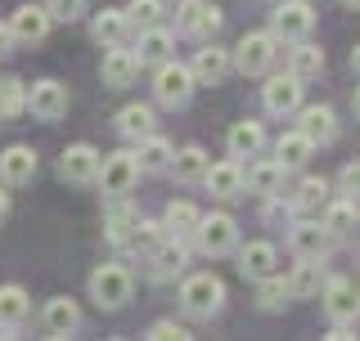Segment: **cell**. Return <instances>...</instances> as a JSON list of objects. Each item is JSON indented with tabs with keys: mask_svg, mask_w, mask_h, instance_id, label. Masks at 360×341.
<instances>
[{
	"mask_svg": "<svg viewBox=\"0 0 360 341\" xmlns=\"http://www.w3.org/2000/svg\"><path fill=\"white\" fill-rule=\"evenodd\" d=\"M225 301V283L217 274H189L180 283V305H185L189 319H212Z\"/></svg>",
	"mask_w": 360,
	"mask_h": 341,
	"instance_id": "6da1fadb",
	"label": "cell"
},
{
	"mask_svg": "<svg viewBox=\"0 0 360 341\" xmlns=\"http://www.w3.org/2000/svg\"><path fill=\"white\" fill-rule=\"evenodd\" d=\"M194 247L202 256H225V252H234V243H239V225H234V215H225V211H212V215H198V225H194Z\"/></svg>",
	"mask_w": 360,
	"mask_h": 341,
	"instance_id": "7a4b0ae2",
	"label": "cell"
},
{
	"mask_svg": "<svg viewBox=\"0 0 360 341\" xmlns=\"http://www.w3.org/2000/svg\"><path fill=\"white\" fill-rule=\"evenodd\" d=\"M279 59V41L270 36V32H248V36L230 50V63L239 67L243 76H262L270 72V63Z\"/></svg>",
	"mask_w": 360,
	"mask_h": 341,
	"instance_id": "3957f363",
	"label": "cell"
},
{
	"mask_svg": "<svg viewBox=\"0 0 360 341\" xmlns=\"http://www.w3.org/2000/svg\"><path fill=\"white\" fill-rule=\"evenodd\" d=\"M131 269L127 265H99L95 274H90V301L99 305V310H122V305L131 301Z\"/></svg>",
	"mask_w": 360,
	"mask_h": 341,
	"instance_id": "277c9868",
	"label": "cell"
},
{
	"mask_svg": "<svg viewBox=\"0 0 360 341\" xmlns=\"http://www.w3.org/2000/svg\"><path fill=\"white\" fill-rule=\"evenodd\" d=\"M153 95H158V104H167V108H185L189 95H194V72H189L185 63L162 59V67L153 72Z\"/></svg>",
	"mask_w": 360,
	"mask_h": 341,
	"instance_id": "5b68a950",
	"label": "cell"
},
{
	"mask_svg": "<svg viewBox=\"0 0 360 341\" xmlns=\"http://www.w3.org/2000/svg\"><path fill=\"white\" fill-rule=\"evenodd\" d=\"M99 189H104V198H127L135 189V180H140V162H135V153H108L104 162H99Z\"/></svg>",
	"mask_w": 360,
	"mask_h": 341,
	"instance_id": "8992f818",
	"label": "cell"
},
{
	"mask_svg": "<svg viewBox=\"0 0 360 341\" xmlns=\"http://www.w3.org/2000/svg\"><path fill=\"white\" fill-rule=\"evenodd\" d=\"M176 27L180 36H194V41H212L221 32V9L212 0H185L176 9Z\"/></svg>",
	"mask_w": 360,
	"mask_h": 341,
	"instance_id": "52a82bcc",
	"label": "cell"
},
{
	"mask_svg": "<svg viewBox=\"0 0 360 341\" xmlns=\"http://www.w3.org/2000/svg\"><path fill=\"white\" fill-rule=\"evenodd\" d=\"M315 27V9L307 0H284V5L270 14V36L275 41H302Z\"/></svg>",
	"mask_w": 360,
	"mask_h": 341,
	"instance_id": "ba28073f",
	"label": "cell"
},
{
	"mask_svg": "<svg viewBox=\"0 0 360 341\" xmlns=\"http://www.w3.org/2000/svg\"><path fill=\"white\" fill-rule=\"evenodd\" d=\"M68 104H72V95H68L63 81H37V86H27V112L37 121L68 117Z\"/></svg>",
	"mask_w": 360,
	"mask_h": 341,
	"instance_id": "9c48e42d",
	"label": "cell"
},
{
	"mask_svg": "<svg viewBox=\"0 0 360 341\" xmlns=\"http://www.w3.org/2000/svg\"><path fill=\"white\" fill-rule=\"evenodd\" d=\"M5 27L14 36V45H41L50 36V14H45V5H18Z\"/></svg>",
	"mask_w": 360,
	"mask_h": 341,
	"instance_id": "30bf717a",
	"label": "cell"
},
{
	"mask_svg": "<svg viewBox=\"0 0 360 341\" xmlns=\"http://www.w3.org/2000/svg\"><path fill=\"white\" fill-rule=\"evenodd\" d=\"M99 162H104V153H99L95 144H72V149L59 157V175L68 185H90V180L99 175Z\"/></svg>",
	"mask_w": 360,
	"mask_h": 341,
	"instance_id": "8fae6325",
	"label": "cell"
},
{
	"mask_svg": "<svg viewBox=\"0 0 360 341\" xmlns=\"http://www.w3.org/2000/svg\"><path fill=\"white\" fill-rule=\"evenodd\" d=\"M324 310H329L333 323H356V314H360V283H352V279L324 283Z\"/></svg>",
	"mask_w": 360,
	"mask_h": 341,
	"instance_id": "7c38bea8",
	"label": "cell"
},
{
	"mask_svg": "<svg viewBox=\"0 0 360 341\" xmlns=\"http://www.w3.org/2000/svg\"><path fill=\"white\" fill-rule=\"evenodd\" d=\"M329 243H333V234L324 229V225H315V220H297V225L288 229V247L297 252V260H302V256L324 260V256H329Z\"/></svg>",
	"mask_w": 360,
	"mask_h": 341,
	"instance_id": "4fadbf2b",
	"label": "cell"
},
{
	"mask_svg": "<svg viewBox=\"0 0 360 341\" xmlns=\"http://www.w3.org/2000/svg\"><path fill=\"white\" fill-rule=\"evenodd\" d=\"M32 175H37V153H32L27 144H9V149L0 153V185L18 189V185H32Z\"/></svg>",
	"mask_w": 360,
	"mask_h": 341,
	"instance_id": "5bb4252c",
	"label": "cell"
},
{
	"mask_svg": "<svg viewBox=\"0 0 360 341\" xmlns=\"http://www.w3.org/2000/svg\"><path fill=\"white\" fill-rule=\"evenodd\" d=\"M262 99H266V112H275V117H288V112H297L302 108V81L297 76H270L266 90H262Z\"/></svg>",
	"mask_w": 360,
	"mask_h": 341,
	"instance_id": "9a60e30c",
	"label": "cell"
},
{
	"mask_svg": "<svg viewBox=\"0 0 360 341\" xmlns=\"http://www.w3.org/2000/svg\"><path fill=\"white\" fill-rule=\"evenodd\" d=\"M99 76H104L108 90H127L135 76H140V59H135V50H122V45H108L104 54V67H99Z\"/></svg>",
	"mask_w": 360,
	"mask_h": 341,
	"instance_id": "2e32d148",
	"label": "cell"
},
{
	"mask_svg": "<svg viewBox=\"0 0 360 341\" xmlns=\"http://www.w3.org/2000/svg\"><path fill=\"white\" fill-rule=\"evenodd\" d=\"M202 185L212 189V198H221V202H230V198H239L243 193V166H239V157H230V162H217L207 170H202Z\"/></svg>",
	"mask_w": 360,
	"mask_h": 341,
	"instance_id": "e0dca14e",
	"label": "cell"
},
{
	"mask_svg": "<svg viewBox=\"0 0 360 341\" xmlns=\"http://www.w3.org/2000/svg\"><path fill=\"white\" fill-rule=\"evenodd\" d=\"M230 50H221V45H207V50L194 54V63H189V72H194V86H221L225 76H230Z\"/></svg>",
	"mask_w": 360,
	"mask_h": 341,
	"instance_id": "ac0fdd59",
	"label": "cell"
},
{
	"mask_svg": "<svg viewBox=\"0 0 360 341\" xmlns=\"http://www.w3.org/2000/svg\"><path fill=\"white\" fill-rule=\"evenodd\" d=\"M284 162L279 157H262V162H252L248 166V175H243V189H252V193H262V198H275L279 189H284Z\"/></svg>",
	"mask_w": 360,
	"mask_h": 341,
	"instance_id": "d6986e66",
	"label": "cell"
},
{
	"mask_svg": "<svg viewBox=\"0 0 360 341\" xmlns=\"http://www.w3.org/2000/svg\"><path fill=\"white\" fill-rule=\"evenodd\" d=\"M297 131L307 135L311 144H329L338 135V121H333V108L324 104H311V108H297Z\"/></svg>",
	"mask_w": 360,
	"mask_h": 341,
	"instance_id": "ffe728a7",
	"label": "cell"
},
{
	"mask_svg": "<svg viewBox=\"0 0 360 341\" xmlns=\"http://www.w3.org/2000/svg\"><path fill=\"white\" fill-rule=\"evenodd\" d=\"M45 333L50 337H72L77 328H82V310H77V301H68V297H54V301H45Z\"/></svg>",
	"mask_w": 360,
	"mask_h": 341,
	"instance_id": "44dd1931",
	"label": "cell"
},
{
	"mask_svg": "<svg viewBox=\"0 0 360 341\" xmlns=\"http://www.w3.org/2000/svg\"><path fill=\"white\" fill-rule=\"evenodd\" d=\"M225 149H230V157H257V153L266 149L262 121H234L230 135H225Z\"/></svg>",
	"mask_w": 360,
	"mask_h": 341,
	"instance_id": "7402d4cb",
	"label": "cell"
},
{
	"mask_svg": "<svg viewBox=\"0 0 360 341\" xmlns=\"http://www.w3.org/2000/svg\"><path fill=\"white\" fill-rule=\"evenodd\" d=\"M239 269H243V279H270L279 269V256H275V247L270 243H248L243 252H239Z\"/></svg>",
	"mask_w": 360,
	"mask_h": 341,
	"instance_id": "603a6c76",
	"label": "cell"
},
{
	"mask_svg": "<svg viewBox=\"0 0 360 341\" xmlns=\"http://www.w3.org/2000/svg\"><path fill=\"white\" fill-rule=\"evenodd\" d=\"M127 32H131V22H127V9H99L95 18H90V36H95L99 45H122L127 41Z\"/></svg>",
	"mask_w": 360,
	"mask_h": 341,
	"instance_id": "cb8c5ba5",
	"label": "cell"
},
{
	"mask_svg": "<svg viewBox=\"0 0 360 341\" xmlns=\"http://www.w3.org/2000/svg\"><path fill=\"white\" fill-rule=\"evenodd\" d=\"M27 310H32L27 292H22L18 283H5V288H0V333H14V328L27 319Z\"/></svg>",
	"mask_w": 360,
	"mask_h": 341,
	"instance_id": "d4e9b609",
	"label": "cell"
},
{
	"mask_svg": "<svg viewBox=\"0 0 360 341\" xmlns=\"http://www.w3.org/2000/svg\"><path fill=\"white\" fill-rule=\"evenodd\" d=\"M288 72L297 76V81L320 76V72H324V50H320V45H311V41H297V45L288 50Z\"/></svg>",
	"mask_w": 360,
	"mask_h": 341,
	"instance_id": "484cf974",
	"label": "cell"
},
{
	"mask_svg": "<svg viewBox=\"0 0 360 341\" xmlns=\"http://www.w3.org/2000/svg\"><path fill=\"white\" fill-rule=\"evenodd\" d=\"M149 260H153V279H176L185 269V243L180 238H162L149 252Z\"/></svg>",
	"mask_w": 360,
	"mask_h": 341,
	"instance_id": "4316f807",
	"label": "cell"
},
{
	"mask_svg": "<svg viewBox=\"0 0 360 341\" xmlns=\"http://www.w3.org/2000/svg\"><path fill=\"white\" fill-rule=\"evenodd\" d=\"M324 229H329L333 238H347L360 225V207H356V198H338V202H329V207H324Z\"/></svg>",
	"mask_w": 360,
	"mask_h": 341,
	"instance_id": "83f0119b",
	"label": "cell"
},
{
	"mask_svg": "<svg viewBox=\"0 0 360 341\" xmlns=\"http://www.w3.org/2000/svg\"><path fill=\"white\" fill-rule=\"evenodd\" d=\"M167 54H172V32H162L153 22V27H140V41H135V59H140V67L144 63H162Z\"/></svg>",
	"mask_w": 360,
	"mask_h": 341,
	"instance_id": "f1b7e54d",
	"label": "cell"
},
{
	"mask_svg": "<svg viewBox=\"0 0 360 341\" xmlns=\"http://www.w3.org/2000/svg\"><path fill=\"white\" fill-rule=\"evenodd\" d=\"M288 297H315V292L324 288V265L320 260H311V256H302V265L288 274Z\"/></svg>",
	"mask_w": 360,
	"mask_h": 341,
	"instance_id": "f546056e",
	"label": "cell"
},
{
	"mask_svg": "<svg viewBox=\"0 0 360 341\" xmlns=\"http://www.w3.org/2000/svg\"><path fill=\"white\" fill-rule=\"evenodd\" d=\"M172 153H176V149L162 140V135H144V140H140V153H135V162H140L144 175H158V170L172 166Z\"/></svg>",
	"mask_w": 360,
	"mask_h": 341,
	"instance_id": "4dcf8cb0",
	"label": "cell"
},
{
	"mask_svg": "<svg viewBox=\"0 0 360 341\" xmlns=\"http://www.w3.org/2000/svg\"><path fill=\"white\" fill-rule=\"evenodd\" d=\"M311 153H315V144H311L302 131H288V135H279V144H275V157L284 162V170H297V166H307V162H311Z\"/></svg>",
	"mask_w": 360,
	"mask_h": 341,
	"instance_id": "1f68e13d",
	"label": "cell"
},
{
	"mask_svg": "<svg viewBox=\"0 0 360 341\" xmlns=\"http://www.w3.org/2000/svg\"><path fill=\"white\" fill-rule=\"evenodd\" d=\"M117 131H122V140L140 144L144 135H153V108L149 104H127L117 112Z\"/></svg>",
	"mask_w": 360,
	"mask_h": 341,
	"instance_id": "d6a6232c",
	"label": "cell"
},
{
	"mask_svg": "<svg viewBox=\"0 0 360 341\" xmlns=\"http://www.w3.org/2000/svg\"><path fill=\"white\" fill-rule=\"evenodd\" d=\"M194 225H198V207H194V202H167V211H162L167 238H189Z\"/></svg>",
	"mask_w": 360,
	"mask_h": 341,
	"instance_id": "836d02e7",
	"label": "cell"
},
{
	"mask_svg": "<svg viewBox=\"0 0 360 341\" xmlns=\"http://www.w3.org/2000/svg\"><path fill=\"white\" fill-rule=\"evenodd\" d=\"M172 170L176 180H202V170H207V153L198 149V144H189V149H180V153H172Z\"/></svg>",
	"mask_w": 360,
	"mask_h": 341,
	"instance_id": "e575fe53",
	"label": "cell"
},
{
	"mask_svg": "<svg viewBox=\"0 0 360 341\" xmlns=\"http://www.w3.org/2000/svg\"><path fill=\"white\" fill-rule=\"evenodd\" d=\"M167 238V229H162V220H135V229L122 238V243H131V252H140V256H149L158 243Z\"/></svg>",
	"mask_w": 360,
	"mask_h": 341,
	"instance_id": "d590c367",
	"label": "cell"
},
{
	"mask_svg": "<svg viewBox=\"0 0 360 341\" xmlns=\"http://www.w3.org/2000/svg\"><path fill=\"white\" fill-rule=\"evenodd\" d=\"M135 220H140V211H135L127 198H112V207H108V238L122 243V238L135 229Z\"/></svg>",
	"mask_w": 360,
	"mask_h": 341,
	"instance_id": "8d00e7d4",
	"label": "cell"
},
{
	"mask_svg": "<svg viewBox=\"0 0 360 341\" xmlns=\"http://www.w3.org/2000/svg\"><path fill=\"white\" fill-rule=\"evenodd\" d=\"M329 202V180H302L297 193H292V211H315V207H324Z\"/></svg>",
	"mask_w": 360,
	"mask_h": 341,
	"instance_id": "74e56055",
	"label": "cell"
},
{
	"mask_svg": "<svg viewBox=\"0 0 360 341\" xmlns=\"http://www.w3.org/2000/svg\"><path fill=\"white\" fill-rule=\"evenodd\" d=\"M162 18V0H131L127 5V22L131 27H153Z\"/></svg>",
	"mask_w": 360,
	"mask_h": 341,
	"instance_id": "f35d334b",
	"label": "cell"
},
{
	"mask_svg": "<svg viewBox=\"0 0 360 341\" xmlns=\"http://www.w3.org/2000/svg\"><path fill=\"white\" fill-rule=\"evenodd\" d=\"M257 301H262V310H284V301H288L284 279H279V274L262 279V292H257Z\"/></svg>",
	"mask_w": 360,
	"mask_h": 341,
	"instance_id": "ab89813d",
	"label": "cell"
},
{
	"mask_svg": "<svg viewBox=\"0 0 360 341\" xmlns=\"http://www.w3.org/2000/svg\"><path fill=\"white\" fill-rule=\"evenodd\" d=\"M0 86H5V117H18V112H27V86L14 81V76H0Z\"/></svg>",
	"mask_w": 360,
	"mask_h": 341,
	"instance_id": "60d3db41",
	"label": "cell"
},
{
	"mask_svg": "<svg viewBox=\"0 0 360 341\" xmlns=\"http://www.w3.org/2000/svg\"><path fill=\"white\" fill-rule=\"evenodd\" d=\"M45 14L50 22H77L86 14V0H45Z\"/></svg>",
	"mask_w": 360,
	"mask_h": 341,
	"instance_id": "b9f144b4",
	"label": "cell"
},
{
	"mask_svg": "<svg viewBox=\"0 0 360 341\" xmlns=\"http://www.w3.org/2000/svg\"><path fill=\"white\" fill-rule=\"evenodd\" d=\"M338 193H342V198H356L360 193V162H347L338 170Z\"/></svg>",
	"mask_w": 360,
	"mask_h": 341,
	"instance_id": "7bdbcfd3",
	"label": "cell"
},
{
	"mask_svg": "<svg viewBox=\"0 0 360 341\" xmlns=\"http://www.w3.org/2000/svg\"><path fill=\"white\" fill-rule=\"evenodd\" d=\"M149 337H153V341H185L189 333H185V328H180V323L162 319V323H153V328H149Z\"/></svg>",
	"mask_w": 360,
	"mask_h": 341,
	"instance_id": "ee69618b",
	"label": "cell"
},
{
	"mask_svg": "<svg viewBox=\"0 0 360 341\" xmlns=\"http://www.w3.org/2000/svg\"><path fill=\"white\" fill-rule=\"evenodd\" d=\"M9 50H14V36H9V27H5V22H0V59H5Z\"/></svg>",
	"mask_w": 360,
	"mask_h": 341,
	"instance_id": "f6af8a7d",
	"label": "cell"
},
{
	"mask_svg": "<svg viewBox=\"0 0 360 341\" xmlns=\"http://www.w3.org/2000/svg\"><path fill=\"white\" fill-rule=\"evenodd\" d=\"M9 215V193H5V185H0V220Z\"/></svg>",
	"mask_w": 360,
	"mask_h": 341,
	"instance_id": "bcb514c9",
	"label": "cell"
},
{
	"mask_svg": "<svg viewBox=\"0 0 360 341\" xmlns=\"http://www.w3.org/2000/svg\"><path fill=\"white\" fill-rule=\"evenodd\" d=\"M352 72L360 76V45H356V50H352Z\"/></svg>",
	"mask_w": 360,
	"mask_h": 341,
	"instance_id": "7dc6e473",
	"label": "cell"
},
{
	"mask_svg": "<svg viewBox=\"0 0 360 341\" xmlns=\"http://www.w3.org/2000/svg\"><path fill=\"white\" fill-rule=\"evenodd\" d=\"M352 108H356V121H360V86H356V95H352Z\"/></svg>",
	"mask_w": 360,
	"mask_h": 341,
	"instance_id": "c3c4849f",
	"label": "cell"
},
{
	"mask_svg": "<svg viewBox=\"0 0 360 341\" xmlns=\"http://www.w3.org/2000/svg\"><path fill=\"white\" fill-rule=\"evenodd\" d=\"M0 121H5V86H0Z\"/></svg>",
	"mask_w": 360,
	"mask_h": 341,
	"instance_id": "681fc988",
	"label": "cell"
},
{
	"mask_svg": "<svg viewBox=\"0 0 360 341\" xmlns=\"http://www.w3.org/2000/svg\"><path fill=\"white\" fill-rule=\"evenodd\" d=\"M342 5H347V9H360V0H342Z\"/></svg>",
	"mask_w": 360,
	"mask_h": 341,
	"instance_id": "f907efd6",
	"label": "cell"
}]
</instances>
